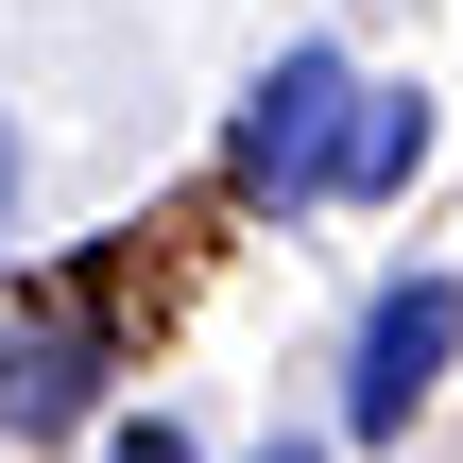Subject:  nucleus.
<instances>
[{"mask_svg": "<svg viewBox=\"0 0 463 463\" xmlns=\"http://www.w3.org/2000/svg\"><path fill=\"white\" fill-rule=\"evenodd\" d=\"M447 361H463V275H395V292L361 309V344H344V430L395 447V430L447 395Z\"/></svg>", "mask_w": 463, "mask_h": 463, "instance_id": "2", "label": "nucleus"}, {"mask_svg": "<svg viewBox=\"0 0 463 463\" xmlns=\"http://www.w3.org/2000/svg\"><path fill=\"white\" fill-rule=\"evenodd\" d=\"M0 223H17V120H0Z\"/></svg>", "mask_w": 463, "mask_h": 463, "instance_id": "6", "label": "nucleus"}, {"mask_svg": "<svg viewBox=\"0 0 463 463\" xmlns=\"http://www.w3.org/2000/svg\"><path fill=\"white\" fill-rule=\"evenodd\" d=\"M86 395H103V309L0 326V430H86Z\"/></svg>", "mask_w": 463, "mask_h": 463, "instance_id": "3", "label": "nucleus"}, {"mask_svg": "<svg viewBox=\"0 0 463 463\" xmlns=\"http://www.w3.org/2000/svg\"><path fill=\"white\" fill-rule=\"evenodd\" d=\"M430 137H447V120H430V86H378V120H361V172H344V189H361V206H378V189H412V172H430Z\"/></svg>", "mask_w": 463, "mask_h": 463, "instance_id": "4", "label": "nucleus"}, {"mask_svg": "<svg viewBox=\"0 0 463 463\" xmlns=\"http://www.w3.org/2000/svg\"><path fill=\"white\" fill-rule=\"evenodd\" d=\"M361 120H378V86H361L326 34H292V52L241 86V120H223V172H241L258 206H326V189L361 172Z\"/></svg>", "mask_w": 463, "mask_h": 463, "instance_id": "1", "label": "nucleus"}, {"mask_svg": "<svg viewBox=\"0 0 463 463\" xmlns=\"http://www.w3.org/2000/svg\"><path fill=\"white\" fill-rule=\"evenodd\" d=\"M258 463H326V447H309V430H275V447H258Z\"/></svg>", "mask_w": 463, "mask_h": 463, "instance_id": "7", "label": "nucleus"}, {"mask_svg": "<svg viewBox=\"0 0 463 463\" xmlns=\"http://www.w3.org/2000/svg\"><path fill=\"white\" fill-rule=\"evenodd\" d=\"M103 463H206V447H189L172 412H137V430H120V447H103Z\"/></svg>", "mask_w": 463, "mask_h": 463, "instance_id": "5", "label": "nucleus"}]
</instances>
